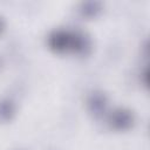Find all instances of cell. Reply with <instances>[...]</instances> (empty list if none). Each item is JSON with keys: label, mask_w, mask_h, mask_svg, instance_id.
<instances>
[{"label": "cell", "mask_w": 150, "mask_h": 150, "mask_svg": "<svg viewBox=\"0 0 150 150\" xmlns=\"http://www.w3.org/2000/svg\"><path fill=\"white\" fill-rule=\"evenodd\" d=\"M49 43L55 49H64L71 43V35H69L64 30H55L49 36Z\"/></svg>", "instance_id": "obj_1"}, {"label": "cell", "mask_w": 150, "mask_h": 150, "mask_svg": "<svg viewBox=\"0 0 150 150\" xmlns=\"http://www.w3.org/2000/svg\"><path fill=\"white\" fill-rule=\"evenodd\" d=\"M89 105L94 112H100L104 109L105 105V97L102 94H94L89 100Z\"/></svg>", "instance_id": "obj_3"}, {"label": "cell", "mask_w": 150, "mask_h": 150, "mask_svg": "<svg viewBox=\"0 0 150 150\" xmlns=\"http://www.w3.org/2000/svg\"><path fill=\"white\" fill-rule=\"evenodd\" d=\"M13 112V105L9 101H4L0 103V117L8 118Z\"/></svg>", "instance_id": "obj_5"}, {"label": "cell", "mask_w": 150, "mask_h": 150, "mask_svg": "<svg viewBox=\"0 0 150 150\" xmlns=\"http://www.w3.org/2000/svg\"><path fill=\"white\" fill-rule=\"evenodd\" d=\"M2 27H4V21H2V19L0 18V30L2 29Z\"/></svg>", "instance_id": "obj_6"}, {"label": "cell", "mask_w": 150, "mask_h": 150, "mask_svg": "<svg viewBox=\"0 0 150 150\" xmlns=\"http://www.w3.org/2000/svg\"><path fill=\"white\" fill-rule=\"evenodd\" d=\"M98 9H100V2L97 1H87V2H83L82 5V12L87 15L95 14Z\"/></svg>", "instance_id": "obj_4"}, {"label": "cell", "mask_w": 150, "mask_h": 150, "mask_svg": "<svg viewBox=\"0 0 150 150\" xmlns=\"http://www.w3.org/2000/svg\"><path fill=\"white\" fill-rule=\"evenodd\" d=\"M132 122V116L130 114V111L125 110V109H117L112 112L111 115V123L116 127V128H127L131 124Z\"/></svg>", "instance_id": "obj_2"}]
</instances>
